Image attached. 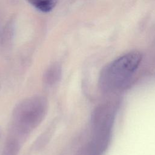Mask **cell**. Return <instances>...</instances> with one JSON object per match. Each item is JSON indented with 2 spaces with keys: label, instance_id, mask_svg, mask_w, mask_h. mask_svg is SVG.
Instances as JSON below:
<instances>
[{
  "label": "cell",
  "instance_id": "cell-4",
  "mask_svg": "<svg viewBox=\"0 0 155 155\" xmlns=\"http://www.w3.org/2000/svg\"><path fill=\"white\" fill-rule=\"evenodd\" d=\"M35 8L44 13L51 12L56 6V0H27Z\"/></svg>",
  "mask_w": 155,
  "mask_h": 155
},
{
  "label": "cell",
  "instance_id": "cell-1",
  "mask_svg": "<svg viewBox=\"0 0 155 155\" xmlns=\"http://www.w3.org/2000/svg\"><path fill=\"white\" fill-rule=\"evenodd\" d=\"M142 60L138 51H131L116 58L102 70L99 79L100 88L112 92L125 87L137 70Z\"/></svg>",
  "mask_w": 155,
  "mask_h": 155
},
{
  "label": "cell",
  "instance_id": "cell-5",
  "mask_svg": "<svg viewBox=\"0 0 155 155\" xmlns=\"http://www.w3.org/2000/svg\"><path fill=\"white\" fill-rule=\"evenodd\" d=\"M12 137L9 139L4 148L2 155H18L20 150V143L18 139Z\"/></svg>",
  "mask_w": 155,
  "mask_h": 155
},
{
  "label": "cell",
  "instance_id": "cell-2",
  "mask_svg": "<svg viewBox=\"0 0 155 155\" xmlns=\"http://www.w3.org/2000/svg\"><path fill=\"white\" fill-rule=\"evenodd\" d=\"M47 110V101L42 96H35L21 101L13 111V131L21 136L28 134L42 122Z\"/></svg>",
  "mask_w": 155,
  "mask_h": 155
},
{
  "label": "cell",
  "instance_id": "cell-3",
  "mask_svg": "<svg viewBox=\"0 0 155 155\" xmlns=\"http://www.w3.org/2000/svg\"><path fill=\"white\" fill-rule=\"evenodd\" d=\"M61 76L62 68L61 65L58 63H54L45 70L43 79L47 85L51 86L60 81Z\"/></svg>",
  "mask_w": 155,
  "mask_h": 155
}]
</instances>
